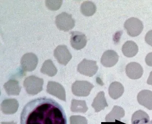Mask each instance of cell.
Instances as JSON below:
<instances>
[{"label":"cell","instance_id":"obj_1","mask_svg":"<svg viewBox=\"0 0 152 124\" xmlns=\"http://www.w3.org/2000/svg\"><path fill=\"white\" fill-rule=\"evenodd\" d=\"M21 124H67L63 108L54 99L36 98L24 106L20 117Z\"/></svg>","mask_w":152,"mask_h":124},{"label":"cell","instance_id":"obj_2","mask_svg":"<svg viewBox=\"0 0 152 124\" xmlns=\"http://www.w3.org/2000/svg\"><path fill=\"white\" fill-rule=\"evenodd\" d=\"M44 80L34 75L27 77L24 80L23 86L29 95H34L42 91Z\"/></svg>","mask_w":152,"mask_h":124},{"label":"cell","instance_id":"obj_3","mask_svg":"<svg viewBox=\"0 0 152 124\" xmlns=\"http://www.w3.org/2000/svg\"><path fill=\"white\" fill-rule=\"evenodd\" d=\"M75 21L72 15L65 12H62L56 17L55 23L59 30L68 32L75 26Z\"/></svg>","mask_w":152,"mask_h":124},{"label":"cell","instance_id":"obj_4","mask_svg":"<svg viewBox=\"0 0 152 124\" xmlns=\"http://www.w3.org/2000/svg\"><path fill=\"white\" fill-rule=\"evenodd\" d=\"M94 86L86 81H76L72 86V92L78 97H87Z\"/></svg>","mask_w":152,"mask_h":124},{"label":"cell","instance_id":"obj_5","mask_svg":"<svg viewBox=\"0 0 152 124\" xmlns=\"http://www.w3.org/2000/svg\"><path fill=\"white\" fill-rule=\"evenodd\" d=\"M124 27L129 35L131 37H136L142 33L143 25L142 21L138 19L131 17L125 22Z\"/></svg>","mask_w":152,"mask_h":124},{"label":"cell","instance_id":"obj_6","mask_svg":"<svg viewBox=\"0 0 152 124\" xmlns=\"http://www.w3.org/2000/svg\"><path fill=\"white\" fill-rule=\"evenodd\" d=\"M98 70L97 62L95 61L83 59L78 66L77 71L80 74L85 76L92 77L95 75Z\"/></svg>","mask_w":152,"mask_h":124},{"label":"cell","instance_id":"obj_7","mask_svg":"<svg viewBox=\"0 0 152 124\" xmlns=\"http://www.w3.org/2000/svg\"><path fill=\"white\" fill-rule=\"evenodd\" d=\"M21 65L25 72H32L36 69L38 64L37 56L32 53L25 54L21 58Z\"/></svg>","mask_w":152,"mask_h":124},{"label":"cell","instance_id":"obj_8","mask_svg":"<svg viewBox=\"0 0 152 124\" xmlns=\"http://www.w3.org/2000/svg\"><path fill=\"white\" fill-rule=\"evenodd\" d=\"M54 56L59 64L64 66H66L72 57L66 45L58 46L54 50Z\"/></svg>","mask_w":152,"mask_h":124},{"label":"cell","instance_id":"obj_9","mask_svg":"<svg viewBox=\"0 0 152 124\" xmlns=\"http://www.w3.org/2000/svg\"><path fill=\"white\" fill-rule=\"evenodd\" d=\"M47 91L48 94L56 97L61 100L66 102V94L64 87L57 82L49 81L47 86Z\"/></svg>","mask_w":152,"mask_h":124},{"label":"cell","instance_id":"obj_10","mask_svg":"<svg viewBox=\"0 0 152 124\" xmlns=\"http://www.w3.org/2000/svg\"><path fill=\"white\" fill-rule=\"evenodd\" d=\"M126 75L130 79H137L142 76L143 69L142 66L136 62H131L126 67Z\"/></svg>","mask_w":152,"mask_h":124},{"label":"cell","instance_id":"obj_11","mask_svg":"<svg viewBox=\"0 0 152 124\" xmlns=\"http://www.w3.org/2000/svg\"><path fill=\"white\" fill-rule=\"evenodd\" d=\"M70 44L74 49L80 50L85 48L86 45L87 40L85 35L81 32H72Z\"/></svg>","mask_w":152,"mask_h":124},{"label":"cell","instance_id":"obj_12","mask_svg":"<svg viewBox=\"0 0 152 124\" xmlns=\"http://www.w3.org/2000/svg\"><path fill=\"white\" fill-rule=\"evenodd\" d=\"M119 58V55L115 51L108 50L103 53L101 58V63L104 67H112L117 63Z\"/></svg>","mask_w":152,"mask_h":124},{"label":"cell","instance_id":"obj_13","mask_svg":"<svg viewBox=\"0 0 152 124\" xmlns=\"http://www.w3.org/2000/svg\"><path fill=\"white\" fill-rule=\"evenodd\" d=\"M138 103L148 110H152V91L143 90L138 93L137 97Z\"/></svg>","mask_w":152,"mask_h":124},{"label":"cell","instance_id":"obj_14","mask_svg":"<svg viewBox=\"0 0 152 124\" xmlns=\"http://www.w3.org/2000/svg\"><path fill=\"white\" fill-rule=\"evenodd\" d=\"M19 103L15 99H7L3 101L1 110L5 114H13L17 112L19 107Z\"/></svg>","mask_w":152,"mask_h":124},{"label":"cell","instance_id":"obj_15","mask_svg":"<svg viewBox=\"0 0 152 124\" xmlns=\"http://www.w3.org/2000/svg\"><path fill=\"white\" fill-rule=\"evenodd\" d=\"M91 106L94 109L96 112H99L102 110H104L106 107H108V103L104 91H100L98 93L94 99Z\"/></svg>","mask_w":152,"mask_h":124},{"label":"cell","instance_id":"obj_16","mask_svg":"<svg viewBox=\"0 0 152 124\" xmlns=\"http://www.w3.org/2000/svg\"><path fill=\"white\" fill-rule=\"evenodd\" d=\"M125 110L120 106H115L110 112L105 117L107 122H115L116 120L120 121L124 117Z\"/></svg>","mask_w":152,"mask_h":124},{"label":"cell","instance_id":"obj_17","mask_svg":"<svg viewBox=\"0 0 152 124\" xmlns=\"http://www.w3.org/2000/svg\"><path fill=\"white\" fill-rule=\"evenodd\" d=\"M124 88L122 84L117 81L112 82L108 88V94L111 98L114 99H118L123 95Z\"/></svg>","mask_w":152,"mask_h":124},{"label":"cell","instance_id":"obj_18","mask_svg":"<svg viewBox=\"0 0 152 124\" xmlns=\"http://www.w3.org/2000/svg\"><path fill=\"white\" fill-rule=\"evenodd\" d=\"M5 91L9 95H18L21 91V87L19 82L14 79H10L4 85Z\"/></svg>","mask_w":152,"mask_h":124},{"label":"cell","instance_id":"obj_19","mask_svg":"<svg viewBox=\"0 0 152 124\" xmlns=\"http://www.w3.org/2000/svg\"><path fill=\"white\" fill-rule=\"evenodd\" d=\"M122 51L123 54L126 57H133L138 53V46L136 43L134 41H127L122 47Z\"/></svg>","mask_w":152,"mask_h":124},{"label":"cell","instance_id":"obj_20","mask_svg":"<svg viewBox=\"0 0 152 124\" xmlns=\"http://www.w3.org/2000/svg\"><path fill=\"white\" fill-rule=\"evenodd\" d=\"M131 122L132 124H150V118L147 113L140 110L133 114Z\"/></svg>","mask_w":152,"mask_h":124},{"label":"cell","instance_id":"obj_21","mask_svg":"<svg viewBox=\"0 0 152 124\" xmlns=\"http://www.w3.org/2000/svg\"><path fill=\"white\" fill-rule=\"evenodd\" d=\"M97 10L96 5L91 1H86L81 4L80 11L86 17H91L94 14Z\"/></svg>","mask_w":152,"mask_h":124},{"label":"cell","instance_id":"obj_22","mask_svg":"<svg viewBox=\"0 0 152 124\" xmlns=\"http://www.w3.org/2000/svg\"><path fill=\"white\" fill-rule=\"evenodd\" d=\"M40 71L43 74L53 77L56 75L58 70L52 61L48 60L45 61L43 63Z\"/></svg>","mask_w":152,"mask_h":124},{"label":"cell","instance_id":"obj_23","mask_svg":"<svg viewBox=\"0 0 152 124\" xmlns=\"http://www.w3.org/2000/svg\"><path fill=\"white\" fill-rule=\"evenodd\" d=\"M88 110V108L85 100L72 99L71 110L72 112L85 113Z\"/></svg>","mask_w":152,"mask_h":124},{"label":"cell","instance_id":"obj_24","mask_svg":"<svg viewBox=\"0 0 152 124\" xmlns=\"http://www.w3.org/2000/svg\"><path fill=\"white\" fill-rule=\"evenodd\" d=\"M63 1H46L45 4L48 9L52 11L59 10L62 4Z\"/></svg>","mask_w":152,"mask_h":124},{"label":"cell","instance_id":"obj_25","mask_svg":"<svg viewBox=\"0 0 152 124\" xmlns=\"http://www.w3.org/2000/svg\"><path fill=\"white\" fill-rule=\"evenodd\" d=\"M70 124H88L85 117L80 115H72L70 118Z\"/></svg>","mask_w":152,"mask_h":124},{"label":"cell","instance_id":"obj_26","mask_svg":"<svg viewBox=\"0 0 152 124\" xmlns=\"http://www.w3.org/2000/svg\"><path fill=\"white\" fill-rule=\"evenodd\" d=\"M145 41L149 45L152 47V30L146 33L145 37Z\"/></svg>","mask_w":152,"mask_h":124},{"label":"cell","instance_id":"obj_27","mask_svg":"<svg viewBox=\"0 0 152 124\" xmlns=\"http://www.w3.org/2000/svg\"><path fill=\"white\" fill-rule=\"evenodd\" d=\"M145 60L148 66L152 67V52L146 55Z\"/></svg>","mask_w":152,"mask_h":124},{"label":"cell","instance_id":"obj_28","mask_svg":"<svg viewBox=\"0 0 152 124\" xmlns=\"http://www.w3.org/2000/svg\"><path fill=\"white\" fill-rule=\"evenodd\" d=\"M148 84L152 85V71L150 72V75L147 81Z\"/></svg>","mask_w":152,"mask_h":124},{"label":"cell","instance_id":"obj_29","mask_svg":"<svg viewBox=\"0 0 152 124\" xmlns=\"http://www.w3.org/2000/svg\"><path fill=\"white\" fill-rule=\"evenodd\" d=\"M102 124H126L123 123L119 122V121L116 120L115 122H106L102 123Z\"/></svg>","mask_w":152,"mask_h":124},{"label":"cell","instance_id":"obj_30","mask_svg":"<svg viewBox=\"0 0 152 124\" xmlns=\"http://www.w3.org/2000/svg\"><path fill=\"white\" fill-rule=\"evenodd\" d=\"M1 124H17V123L14 122H2Z\"/></svg>","mask_w":152,"mask_h":124},{"label":"cell","instance_id":"obj_31","mask_svg":"<svg viewBox=\"0 0 152 124\" xmlns=\"http://www.w3.org/2000/svg\"><path fill=\"white\" fill-rule=\"evenodd\" d=\"M150 124H152V120L151 122H150Z\"/></svg>","mask_w":152,"mask_h":124}]
</instances>
